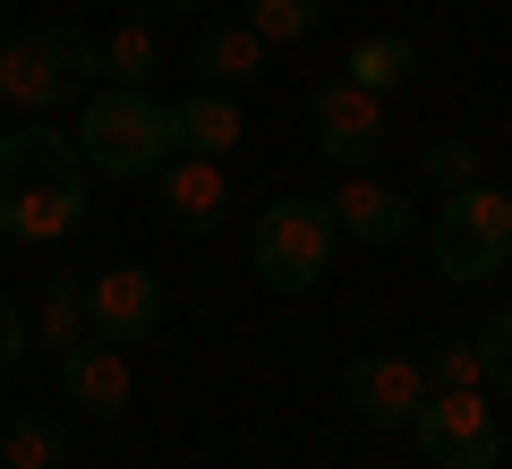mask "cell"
Listing matches in <instances>:
<instances>
[{
	"label": "cell",
	"mask_w": 512,
	"mask_h": 469,
	"mask_svg": "<svg viewBox=\"0 0 512 469\" xmlns=\"http://www.w3.org/2000/svg\"><path fill=\"white\" fill-rule=\"evenodd\" d=\"M86 222V154H77L69 128H9L0 137V239H26V248H52Z\"/></svg>",
	"instance_id": "obj_1"
},
{
	"label": "cell",
	"mask_w": 512,
	"mask_h": 469,
	"mask_svg": "<svg viewBox=\"0 0 512 469\" xmlns=\"http://www.w3.org/2000/svg\"><path fill=\"white\" fill-rule=\"evenodd\" d=\"M94 77H103V43L77 18H35V26H18V35H0V94L18 111L86 103Z\"/></svg>",
	"instance_id": "obj_2"
},
{
	"label": "cell",
	"mask_w": 512,
	"mask_h": 469,
	"mask_svg": "<svg viewBox=\"0 0 512 469\" xmlns=\"http://www.w3.org/2000/svg\"><path fill=\"white\" fill-rule=\"evenodd\" d=\"M77 154L103 180H146L180 154V128H171V103H154L146 86H94L86 94V128H77Z\"/></svg>",
	"instance_id": "obj_3"
},
{
	"label": "cell",
	"mask_w": 512,
	"mask_h": 469,
	"mask_svg": "<svg viewBox=\"0 0 512 469\" xmlns=\"http://www.w3.org/2000/svg\"><path fill=\"white\" fill-rule=\"evenodd\" d=\"M333 197H274L265 214H256L248 231V265L265 290H282V299H308L316 282L333 273Z\"/></svg>",
	"instance_id": "obj_4"
},
{
	"label": "cell",
	"mask_w": 512,
	"mask_h": 469,
	"mask_svg": "<svg viewBox=\"0 0 512 469\" xmlns=\"http://www.w3.org/2000/svg\"><path fill=\"white\" fill-rule=\"evenodd\" d=\"M427 256H436L444 282H487V273H504L512 256V197L487 180L453 188V197L436 205V222H427Z\"/></svg>",
	"instance_id": "obj_5"
},
{
	"label": "cell",
	"mask_w": 512,
	"mask_h": 469,
	"mask_svg": "<svg viewBox=\"0 0 512 469\" xmlns=\"http://www.w3.org/2000/svg\"><path fill=\"white\" fill-rule=\"evenodd\" d=\"M410 435L436 469H495L504 461V418L487 393H427L410 410Z\"/></svg>",
	"instance_id": "obj_6"
},
{
	"label": "cell",
	"mask_w": 512,
	"mask_h": 469,
	"mask_svg": "<svg viewBox=\"0 0 512 469\" xmlns=\"http://www.w3.org/2000/svg\"><path fill=\"white\" fill-rule=\"evenodd\" d=\"M308 137H316V154H325V163L367 171V163L384 154V94L350 86V77L316 86V94H308Z\"/></svg>",
	"instance_id": "obj_7"
},
{
	"label": "cell",
	"mask_w": 512,
	"mask_h": 469,
	"mask_svg": "<svg viewBox=\"0 0 512 469\" xmlns=\"http://www.w3.org/2000/svg\"><path fill=\"white\" fill-rule=\"evenodd\" d=\"M163 273L154 265H103L86 282V333L94 342H154V325H163Z\"/></svg>",
	"instance_id": "obj_8"
},
{
	"label": "cell",
	"mask_w": 512,
	"mask_h": 469,
	"mask_svg": "<svg viewBox=\"0 0 512 469\" xmlns=\"http://www.w3.org/2000/svg\"><path fill=\"white\" fill-rule=\"evenodd\" d=\"M154 205H163L171 231L205 239V231H222V222H231V180H222L214 154H171V163L154 171Z\"/></svg>",
	"instance_id": "obj_9"
},
{
	"label": "cell",
	"mask_w": 512,
	"mask_h": 469,
	"mask_svg": "<svg viewBox=\"0 0 512 469\" xmlns=\"http://www.w3.org/2000/svg\"><path fill=\"white\" fill-rule=\"evenodd\" d=\"M342 393H350V410H359L367 427H410V410L427 401V376H419V359L367 350V359L342 367Z\"/></svg>",
	"instance_id": "obj_10"
},
{
	"label": "cell",
	"mask_w": 512,
	"mask_h": 469,
	"mask_svg": "<svg viewBox=\"0 0 512 469\" xmlns=\"http://www.w3.org/2000/svg\"><path fill=\"white\" fill-rule=\"evenodd\" d=\"M60 393H69V410H86V418H120L128 393H137L120 342H69L60 350Z\"/></svg>",
	"instance_id": "obj_11"
},
{
	"label": "cell",
	"mask_w": 512,
	"mask_h": 469,
	"mask_svg": "<svg viewBox=\"0 0 512 469\" xmlns=\"http://www.w3.org/2000/svg\"><path fill=\"white\" fill-rule=\"evenodd\" d=\"M333 231L367 239V248H393V239H410V197L384 188V180H367V171H350L342 197H333Z\"/></svg>",
	"instance_id": "obj_12"
},
{
	"label": "cell",
	"mask_w": 512,
	"mask_h": 469,
	"mask_svg": "<svg viewBox=\"0 0 512 469\" xmlns=\"http://www.w3.org/2000/svg\"><path fill=\"white\" fill-rule=\"evenodd\" d=\"M188 69H197V86L239 94V86H256V77H265V35H256L248 18H222V26H205V35H197Z\"/></svg>",
	"instance_id": "obj_13"
},
{
	"label": "cell",
	"mask_w": 512,
	"mask_h": 469,
	"mask_svg": "<svg viewBox=\"0 0 512 469\" xmlns=\"http://www.w3.org/2000/svg\"><path fill=\"white\" fill-rule=\"evenodd\" d=\"M171 128H180V154H231L239 137H248V111H239V94H222V86H197L188 103H171Z\"/></svg>",
	"instance_id": "obj_14"
},
{
	"label": "cell",
	"mask_w": 512,
	"mask_h": 469,
	"mask_svg": "<svg viewBox=\"0 0 512 469\" xmlns=\"http://www.w3.org/2000/svg\"><path fill=\"white\" fill-rule=\"evenodd\" d=\"M69 461V427L43 410H9L0 418V469H60Z\"/></svg>",
	"instance_id": "obj_15"
},
{
	"label": "cell",
	"mask_w": 512,
	"mask_h": 469,
	"mask_svg": "<svg viewBox=\"0 0 512 469\" xmlns=\"http://www.w3.org/2000/svg\"><path fill=\"white\" fill-rule=\"evenodd\" d=\"M350 86H367V94H393V86H410L419 77V43L410 35H367V43H350Z\"/></svg>",
	"instance_id": "obj_16"
},
{
	"label": "cell",
	"mask_w": 512,
	"mask_h": 469,
	"mask_svg": "<svg viewBox=\"0 0 512 469\" xmlns=\"http://www.w3.org/2000/svg\"><path fill=\"white\" fill-rule=\"evenodd\" d=\"M35 342H52V350L86 342V282H77V273H43V299H35Z\"/></svg>",
	"instance_id": "obj_17"
},
{
	"label": "cell",
	"mask_w": 512,
	"mask_h": 469,
	"mask_svg": "<svg viewBox=\"0 0 512 469\" xmlns=\"http://www.w3.org/2000/svg\"><path fill=\"white\" fill-rule=\"evenodd\" d=\"M154 69H163V43H154L146 18H128L120 35L103 43V77H111V86H146L154 94Z\"/></svg>",
	"instance_id": "obj_18"
},
{
	"label": "cell",
	"mask_w": 512,
	"mask_h": 469,
	"mask_svg": "<svg viewBox=\"0 0 512 469\" xmlns=\"http://www.w3.org/2000/svg\"><path fill=\"white\" fill-rule=\"evenodd\" d=\"M419 376H427V393H478L487 384V359H478V342H436Z\"/></svg>",
	"instance_id": "obj_19"
},
{
	"label": "cell",
	"mask_w": 512,
	"mask_h": 469,
	"mask_svg": "<svg viewBox=\"0 0 512 469\" xmlns=\"http://www.w3.org/2000/svg\"><path fill=\"white\" fill-rule=\"evenodd\" d=\"M239 18L256 26L265 43H299V35H316V18H325V0H248Z\"/></svg>",
	"instance_id": "obj_20"
},
{
	"label": "cell",
	"mask_w": 512,
	"mask_h": 469,
	"mask_svg": "<svg viewBox=\"0 0 512 469\" xmlns=\"http://www.w3.org/2000/svg\"><path fill=\"white\" fill-rule=\"evenodd\" d=\"M419 171H427V188H444V197H453V188L478 180V145H470V137H436V145L419 154Z\"/></svg>",
	"instance_id": "obj_21"
},
{
	"label": "cell",
	"mask_w": 512,
	"mask_h": 469,
	"mask_svg": "<svg viewBox=\"0 0 512 469\" xmlns=\"http://www.w3.org/2000/svg\"><path fill=\"white\" fill-rule=\"evenodd\" d=\"M470 342H478V359H487V384L512 401V307H495V316L470 333Z\"/></svg>",
	"instance_id": "obj_22"
},
{
	"label": "cell",
	"mask_w": 512,
	"mask_h": 469,
	"mask_svg": "<svg viewBox=\"0 0 512 469\" xmlns=\"http://www.w3.org/2000/svg\"><path fill=\"white\" fill-rule=\"evenodd\" d=\"M26 342H35V316H26V307L0 290V367H18V350H26Z\"/></svg>",
	"instance_id": "obj_23"
},
{
	"label": "cell",
	"mask_w": 512,
	"mask_h": 469,
	"mask_svg": "<svg viewBox=\"0 0 512 469\" xmlns=\"http://www.w3.org/2000/svg\"><path fill=\"white\" fill-rule=\"evenodd\" d=\"M0 35H18V9H9V0H0Z\"/></svg>",
	"instance_id": "obj_24"
},
{
	"label": "cell",
	"mask_w": 512,
	"mask_h": 469,
	"mask_svg": "<svg viewBox=\"0 0 512 469\" xmlns=\"http://www.w3.org/2000/svg\"><path fill=\"white\" fill-rule=\"evenodd\" d=\"M154 9H214V0H154Z\"/></svg>",
	"instance_id": "obj_25"
},
{
	"label": "cell",
	"mask_w": 512,
	"mask_h": 469,
	"mask_svg": "<svg viewBox=\"0 0 512 469\" xmlns=\"http://www.w3.org/2000/svg\"><path fill=\"white\" fill-rule=\"evenodd\" d=\"M0 418H9V401H0Z\"/></svg>",
	"instance_id": "obj_26"
},
{
	"label": "cell",
	"mask_w": 512,
	"mask_h": 469,
	"mask_svg": "<svg viewBox=\"0 0 512 469\" xmlns=\"http://www.w3.org/2000/svg\"><path fill=\"white\" fill-rule=\"evenodd\" d=\"M86 9H103V0H86Z\"/></svg>",
	"instance_id": "obj_27"
}]
</instances>
